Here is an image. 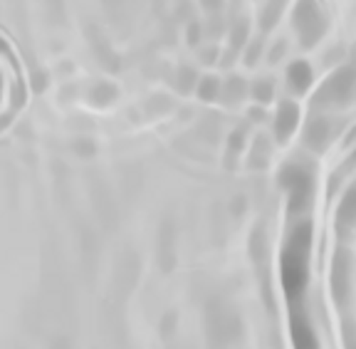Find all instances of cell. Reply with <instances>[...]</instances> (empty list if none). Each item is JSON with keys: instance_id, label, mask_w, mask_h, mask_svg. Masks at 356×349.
<instances>
[{"instance_id": "3", "label": "cell", "mask_w": 356, "mask_h": 349, "mask_svg": "<svg viewBox=\"0 0 356 349\" xmlns=\"http://www.w3.org/2000/svg\"><path fill=\"white\" fill-rule=\"evenodd\" d=\"M356 87V70L354 67H344L339 72H334L327 82L322 84V89L317 92L314 102L317 104H339V102H346L351 97Z\"/></svg>"}, {"instance_id": "6", "label": "cell", "mask_w": 356, "mask_h": 349, "mask_svg": "<svg viewBox=\"0 0 356 349\" xmlns=\"http://www.w3.org/2000/svg\"><path fill=\"white\" fill-rule=\"evenodd\" d=\"M297 122H300V109L292 102H282L277 107V114H275V139L277 141H287L297 129Z\"/></svg>"}, {"instance_id": "1", "label": "cell", "mask_w": 356, "mask_h": 349, "mask_svg": "<svg viewBox=\"0 0 356 349\" xmlns=\"http://www.w3.org/2000/svg\"><path fill=\"white\" fill-rule=\"evenodd\" d=\"M312 223H297L284 240L280 253V283L289 305H297L305 297L309 283V258H312Z\"/></svg>"}, {"instance_id": "9", "label": "cell", "mask_w": 356, "mask_h": 349, "mask_svg": "<svg viewBox=\"0 0 356 349\" xmlns=\"http://www.w3.org/2000/svg\"><path fill=\"white\" fill-rule=\"evenodd\" d=\"M329 139V132H327V122L317 119V122L309 124V132H307V144L314 146V149H322L324 141Z\"/></svg>"}, {"instance_id": "8", "label": "cell", "mask_w": 356, "mask_h": 349, "mask_svg": "<svg viewBox=\"0 0 356 349\" xmlns=\"http://www.w3.org/2000/svg\"><path fill=\"white\" fill-rule=\"evenodd\" d=\"M337 221H339V226H351V223L356 221V191L346 194V199L341 201L339 213H337Z\"/></svg>"}, {"instance_id": "5", "label": "cell", "mask_w": 356, "mask_h": 349, "mask_svg": "<svg viewBox=\"0 0 356 349\" xmlns=\"http://www.w3.org/2000/svg\"><path fill=\"white\" fill-rule=\"evenodd\" d=\"M289 334H292V344L295 349H319L317 334L312 329L309 315L302 310V305H292V320H289Z\"/></svg>"}, {"instance_id": "12", "label": "cell", "mask_w": 356, "mask_h": 349, "mask_svg": "<svg viewBox=\"0 0 356 349\" xmlns=\"http://www.w3.org/2000/svg\"><path fill=\"white\" fill-rule=\"evenodd\" d=\"M349 349H356V342H349Z\"/></svg>"}, {"instance_id": "4", "label": "cell", "mask_w": 356, "mask_h": 349, "mask_svg": "<svg viewBox=\"0 0 356 349\" xmlns=\"http://www.w3.org/2000/svg\"><path fill=\"white\" fill-rule=\"evenodd\" d=\"M295 22H297V28H300L302 42L305 45H314L319 38H322L324 15L314 0H302L300 8H297V13H295Z\"/></svg>"}, {"instance_id": "11", "label": "cell", "mask_w": 356, "mask_h": 349, "mask_svg": "<svg viewBox=\"0 0 356 349\" xmlns=\"http://www.w3.org/2000/svg\"><path fill=\"white\" fill-rule=\"evenodd\" d=\"M198 92L206 102L216 100V97H218V82H216V79H203V84H200Z\"/></svg>"}, {"instance_id": "7", "label": "cell", "mask_w": 356, "mask_h": 349, "mask_svg": "<svg viewBox=\"0 0 356 349\" xmlns=\"http://www.w3.org/2000/svg\"><path fill=\"white\" fill-rule=\"evenodd\" d=\"M287 79H289V87L295 89L297 95H305L307 89H309V84H312L309 65H307V62H295V65H289Z\"/></svg>"}, {"instance_id": "10", "label": "cell", "mask_w": 356, "mask_h": 349, "mask_svg": "<svg viewBox=\"0 0 356 349\" xmlns=\"http://www.w3.org/2000/svg\"><path fill=\"white\" fill-rule=\"evenodd\" d=\"M252 97H255L257 102H270L273 100V82H267V79H260V82L252 84Z\"/></svg>"}, {"instance_id": "2", "label": "cell", "mask_w": 356, "mask_h": 349, "mask_svg": "<svg viewBox=\"0 0 356 349\" xmlns=\"http://www.w3.org/2000/svg\"><path fill=\"white\" fill-rule=\"evenodd\" d=\"M280 183L287 191L292 213H302L309 208L312 199H314V178L305 166H297V164L284 166L282 173H280Z\"/></svg>"}]
</instances>
